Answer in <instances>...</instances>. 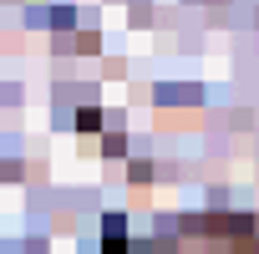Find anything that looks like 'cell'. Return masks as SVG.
I'll list each match as a JSON object with an SVG mask.
<instances>
[{
	"mask_svg": "<svg viewBox=\"0 0 259 254\" xmlns=\"http://www.w3.org/2000/svg\"><path fill=\"white\" fill-rule=\"evenodd\" d=\"M148 254H259V219L224 208L173 214L153 229Z\"/></svg>",
	"mask_w": 259,
	"mask_h": 254,
	"instance_id": "cell-1",
	"label": "cell"
}]
</instances>
